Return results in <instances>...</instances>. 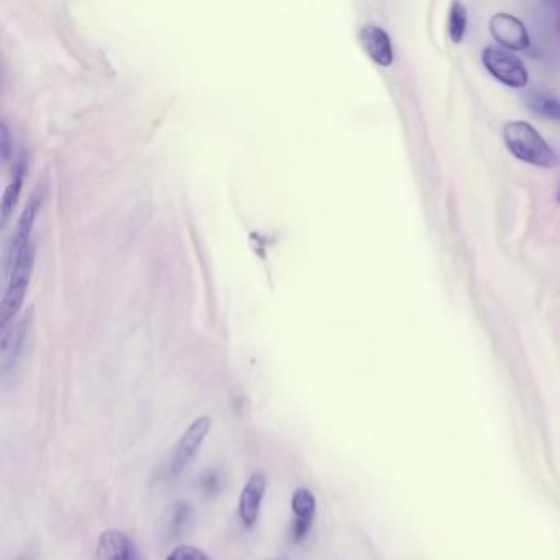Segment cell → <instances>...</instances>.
<instances>
[{
    "label": "cell",
    "mask_w": 560,
    "mask_h": 560,
    "mask_svg": "<svg viewBox=\"0 0 560 560\" xmlns=\"http://www.w3.org/2000/svg\"><path fill=\"white\" fill-rule=\"evenodd\" d=\"M15 560H37L35 559V552L33 551H23L19 557Z\"/></svg>",
    "instance_id": "cell-17"
},
{
    "label": "cell",
    "mask_w": 560,
    "mask_h": 560,
    "mask_svg": "<svg viewBox=\"0 0 560 560\" xmlns=\"http://www.w3.org/2000/svg\"><path fill=\"white\" fill-rule=\"evenodd\" d=\"M556 7H557L556 28H557V33H559V37H560V2L559 4L556 5Z\"/></svg>",
    "instance_id": "cell-18"
},
{
    "label": "cell",
    "mask_w": 560,
    "mask_h": 560,
    "mask_svg": "<svg viewBox=\"0 0 560 560\" xmlns=\"http://www.w3.org/2000/svg\"><path fill=\"white\" fill-rule=\"evenodd\" d=\"M465 32H467V9L460 2H454L450 5L449 15V35L450 40L454 43H460L464 40Z\"/></svg>",
    "instance_id": "cell-13"
},
{
    "label": "cell",
    "mask_w": 560,
    "mask_h": 560,
    "mask_svg": "<svg viewBox=\"0 0 560 560\" xmlns=\"http://www.w3.org/2000/svg\"><path fill=\"white\" fill-rule=\"evenodd\" d=\"M211 427L212 419L209 416H201L189 424L173 450V457H171L170 467H168L171 478L180 477L181 473L193 464V460L198 457L202 444L211 432Z\"/></svg>",
    "instance_id": "cell-3"
},
{
    "label": "cell",
    "mask_w": 560,
    "mask_h": 560,
    "mask_svg": "<svg viewBox=\"0 0 560 560\" xmlns=\"http://www.w3.org/2000/svg\"><path fill=\"white\" fill-rule=\"evenodd\" d=\"M35 212L23 211L10 235L4 253V296H2V327L9 326L19 313L33 268L32 229Z\"/></svg>",
    "instance_id": "cell-1"
},
{
    "label": "cell",
    "mask_w": 560,
    "mask_h": 560,
    "mask_svg": "<svg viewBox=\"0 0 560 560\" xmlns=\"http://www.w3.org/2000/svg\"><path fill=\"white\" fill-rule=\"evenodd\" d=\"M267 493V477L263 473L255 472L248 477L239 496V518L245 528H253L257 524L263 498Z\"/></svg>",
    "instance_id": "cell-6"
},
{
    "label": "cell",
    "mask_w": 560,
    "mask_h": 560,
    "mask_svg": "<svg viewBox=\"0 0 560 560\" xmlns=\"http://www.w3.org/2000/svg\"><path fill=\"white\" fill-rule=\"evenodd\" d=\"M490 30L496 42L506 50L521 51L528 48L529 33L521 20L510 14H496L490 19Z\"/></svg>",
    "instance_id": "cell-8"
},
{
    "label": "cell",
    "mask_w": 560,
    "mask_h": 560,
    "mask_svg": "<svg viewBox=\"0 0 560 560\" xmlns=\"http://www.w3.org/2000/svg\"><path fill=\"white\" fill-rule=\"evenodd\" d=\"M30 326H32V314L28 313L17 321L10 322L9 326L2 327V342H0L2 377H7L19 365L27 345Z\"/></svg>",
    "instance_id": "cell-5"
},
{
    "label": "cell",
    "mask_w": 560,
    "mask_h": 560,
    "mask_svg": "<svg viewBox=\"0 0 560 560\" xmlns=\"http://www.w3.org/2000/svg\"><path fill=\"white\" fill-rule=\"evenodd\" d=\"M191 518V508L188 503H178L175 511H173V519H171V528L175 531H181L184 524L188 523Z\"/></svg>",
    "instance_id": "cell-15"
},
{
    "label": "cell",
    "mask_w": 560,
    "mask_h": 560,
    "mask_svg": "<svg viewBox=\"0 0 560 560\" xmlns=\"http://www.w3.org/2000/svg\"><path fill=\"white\" fill-rule=\"evenodd\" d=\"M2 157H4V161L9 160L10 155V140H9V127H7V122H2Z\"/></svg>",
    "instance_id": "cell-16"
},
{
    "label": "cell",
    "mask_w": 560,
    "mask_h": 560,
    "mask_svg": "<svg viewBox=\"0 0 560 560\" xmlns=\"http://www.w3.org/2000/svg\"><path fill=\"white\" fill-rule=\"evenodd\" d=\"M165 560H211V557L207 556L206 552L199 547L184 544V546L175 547Z\"/></svg>",
    "instance_id": "cell-14"
},
{
    "label": "cell",
    "mask_w": 560,
    "mask_h": 560,
    "mask_svg": "<svg viewBox=\"0 0 560 560\" xmlns=\"http://www.w3.org/2000/svg\"><path fill=\"white\" fill-rule=\"evenodd\" d=\"M360 42L363 50L372 58L377 65L388 68L393 65V46H391L390 35L378 27V25H365L360 30Z\"/></svg>",
    "instance_id": "cell-10"
},
{
    "label": "cell",
    "mask_w": 560,
    "mask_h": 560,
    "mask_svg": "<svg viewBox=\"0 0 560 560\" xmlns=\"http://www.w3.org/2000/svg\"><path fill=\"white\" fill-rule=\"evenodd\" d=\"M526 104L531 111L549 120L560 122V101L547 92L531 91L526 96Z\"/></svg>",
    "instance_id": "cell-11"
},
{
    "label": "cell",
    "mask_w": 560,
    "mask_h": 560,
    "mask_svg": "<svg viewBox=\"0 0 560 560\" xmlns=\"http://www.w3.org/2000/svg\"><path fill=\"white\" fill-rule=\"evenodd\" d=\"M316 496L309 488H298L291 496V511H293V541L303 542L313 526L316 516Z\"/></svg>",
    "instance_id": "cell-9"
},
{
    "label": "cell",
    "mask_w": 560,
    "mask_h": 560,
    "mask_svg": "<svg viewBox=\"0 0 560 560\" xmlns=\"http://www.w3.org/2000/svg\"><path fill=\"white\" fill-rule=\"evenodd\" d=\"M23 175H25V163L20 158L15 165L10 181L5 186L4 198H2V222H7L10 212L14 209L15 202L19 199L20 189H22Z\"/></svg>",
    "instance_id": "cell-12"
},
{
    "label": "cell",
    "mask_w": 560,
    "mask_h": 560,
    "mask_svg": "<svg viewBox=\"0 0 560 560\" xmlns=\"http://www.w3.org/2000/svg\"><path fill=\"white\" fill-rule=\"evenodd\" d=\"M94 560H138L137 547L124 531L106 529L97 538Z\"/></svg>",
    "instance_id": "cell-7"
},
{
    "label": "cell",
    "mask_w": 560,
    "mask_h": 560,
    "mask_svg": "<svg viewBox=\"0 0 560 560\" xmlns=\"http://www.w3.org/2000/svg\"><path fill=\"white\" fill-rule=\"evenodd\" d=\"M506 147L521 161L541 168L559 165V157L549 147V143L539 135L533 125L526 122H508L503 130Z\"/></svg>",
    "instance_id": "cell-2"
},
{
    "label": "cell",
    "mask_w": 560,
    "mask_h": 560,
    "mask_svg": "<svg viewBox=\"0 0 560 560\" xmlns=\"http://www.w3.org/2000/svg\"><path fill=\"white\" fill-rule=\"evenodd\" d=\"M483 65L495 76L500 83L510 88L521 89L528 84V71L524 68L523 61L518 56L503 48L488 46L483 51Z\"/></svg>",
    "instance_id": "cell-4"
},
{
    "label": "cell",
    "mask_w": 560,
    "mask_h": 560,
    "mask_svg": "<svg viewBox=\"0 0 560 560\" xmlns=\"http://www.w3.org/2000/svg\"><path fill=\"white\" fill-rule=\"evenodd\" d=\"M557 201H560V186H559V193H557Z\"/></svg>",
    "instance_id": "cell-19"
}]
</instances>
